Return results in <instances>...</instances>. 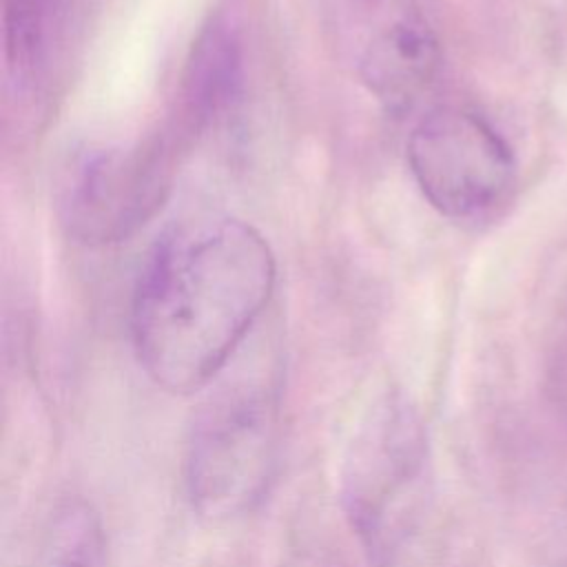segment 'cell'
<instances>
[{"mask_svg": "<svg viewBox=\"0 0 567 567\" xmlns=\"http://www.w3.org/2000/svg\"><path fill=\"white\" fill-rule=\"evenodd\" d=\"M275 288L266 239L230 217L168 228L140 272L131 332L146 374L168 392L206 385L230 359Z\"/></svg>", "mask_w": 567, "mask_h": 567, "instance_id": "cell-1", "label": "cell"}, {"mask_svg": "<svg viewBox=\"0 0 567 567\" xmlns=\"http://www.w3.org/2000/svg\"><path fill=\"white\" fill-rule=\"evenodd\" d=\"M277 408L264 388H233L199 412L186 456V483L202 516H237L261 496L275 461Z\"/></svg>", "mask_w": 567, "mask_h": 567, "instance_id": "cell-2", "label": "cell"}, {"mask_svg": "<svg viewBox=\"0 0 567 567\" xmlns=\"http://www.w3.org/2000/svg\"><path fill=\"white\" fill-rule=\"evenodd\" d=\"M405 151L423 197L454 219L485 213L514 184L516 162L507 142L465 109L445 106L421 117Z\"/></svg>", "mask_w": 567, "mask_h": 567, "instance_id": "cell-3", "label": "cell"}, {"mask_svg": "<svg viewBox=\"0 0 567 567\" xmlns=\"http://www.w3.org/2000/svg\"><path fill=\"white\" fill-rule=\"evenodd\" d=\"M423 461L421 423L401 403L381 405L359 432L343 476V498L370 549L388 551L408 529Z\"/></svg>", "mask_w": 567, "mask_h": 567, "instance_id": "cell-4", "label": "cell"}, {"mask_svg": "<svg viewBox=\"0 0 567 567\" xmlns=\"http://www.w3.org/2000/svg\"><path fill=\"white\" fill-rule=\"evenodd\" d=\"M166 140L86 155L62 199L64 224L84 244H113L133 235L162 206L173 175Z\"/></svg>", "mask_w": 567, "mask_h": 567, "instance_id": "cell-5", "label": "cell"}, {"mask_svg": "<svg viewBox=\"0 0 567 567\" xmlns=\"http://www.w3.org/2000/svg\"><path fill=\"white\" fill-rule=\"evenodd\" d=\"M346 49L359 82L392 115L412 111L441 66L436 33L416 0H352Z\"/></svg>", "mask_w": 567, "mask_h": 567, "instance_id": "cell-6", "label": "cell"}, {"mask_svg": "<svg viewBox=\"0 0 567 567\" xmlns=\"http://www.w3.org/2000/svg\"><path fill=\"white\" fill-rule=\"evenodd\" d=\"M84 0H2L4 60L22 93H44L62 71Z\"/></svg>", "mask_w": 567, "mask_h": 567, "instance_id": "cell-7", "label": "cell"}, {"mask_svg": "<svg viewBox=\"0 0 567 567\" xmlns=\"http://www.w3.org/2000/svg\"><path fill=\"white\" fill-rule=\"evenodd\" d=\"M244 84L241 44L224 20H213L195 40L179 89V124L195 133L233 111Z\"/></svg>", "mask_w": 567, "mask_h": 567, "instance_id": "cell-8", "label": "cell"}, {"mask_svg": "<svg viewBox=\"0 0 567 567\" xmlns=\"http://www.w3.org/2000/svg\"><path fill=\"white\" fill-rule=\"evenodd\" d=\"M35 567H106L102 525L86 501H66L51 514Z\"/></svg>", "mask_w": 567, "mask_h": 567, "instance_id": "cell-9", "label": "cell"}]
</instances>
